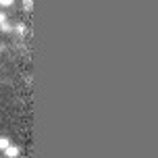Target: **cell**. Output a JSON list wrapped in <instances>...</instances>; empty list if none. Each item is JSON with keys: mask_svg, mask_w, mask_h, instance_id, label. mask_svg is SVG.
I'll return each instance as SVG.
<instances>
[{"mask_svg": "<svg viewBox=\"0 0 158 158\" xmlns=\"http://www.w3.org/2000/svg\"><path fill=\"white\" fill-rule=\"evenodd\" d=\"M0 4L2 6H8V4H13V0H0Z\"/></svg>", "mask_w": 158, "mask_h": 158, "instance_id": "obj_3", "label": "cell"}, {"mask_svg": "<svg viewBox=\"0 0 158 158\" xmlns=\"http://www.w3.org/2000/svg\"><path fill=\"white\" fill-rule=\"evenodd\" d=\"M4 154H6L8 158H15L17 154H19V150H17L15 146H8V148H4Z\"/></svg>", "mask_w": 158, "mask_h": 158, "instance_id": "obj_1", "label": "cell"}, {"mask_svg": "<svg viewBox=\"0 0 158 158\" xmlns=\"http://www.w3.org/2000/svg\"><path fill=\"white\" fill-rule=\"evenodd\" d=\"M10 146V139H6V137H0V150H4V148H8Z\"/></svg>", "mask_w": 158, "mask_h": 158, "instance_id": "obj_2", "label": "cell"}]
</instances>
